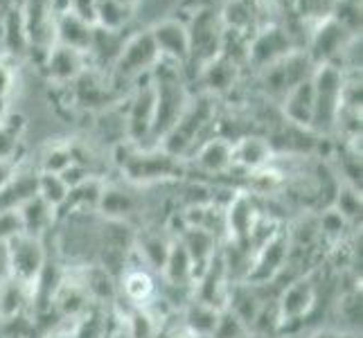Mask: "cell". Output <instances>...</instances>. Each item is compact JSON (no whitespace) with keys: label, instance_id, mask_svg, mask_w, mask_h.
Instances as JSON below:
<instances>
[{"label":"cell","instance_id":"6da1fadb","mask_svg":"<svg viewBox=\"0 0 363 338\" xmlns=\"http://www.w3.org/2000/svg\"><path fill=\"white\" fill-rule=\"evenodd\" d=\"M311 84H314V120H311V129L318 133H328L339 124V116L343 108V68L336 64L316 66L314 74H311Z\"/></svg>","mask_w":363,"mask_h":338},{"label":"cell","instance_id":"7a4b0ae2","mask_svg":"<svg viewBox=\"0 0 363 338\" xmlns=\"http://www.w3.org/2000/svg\"><path fill=\"white\" fill-rule=\"evenodd\" d=\"M215 122V104L210 97H201L196 102H190L183 111V116L177 124L160 137L162 152L172 154L174 158H183L196 147V140L203 135V131Z\"/></svg>","mask_w":363,"mask_h":338},{"label":"cell","instance_id":"3957f363","mask_svg":"<svg viewBox=\"0 0 363 338\" xmlns=\"http://www.w3.org/2000/svg\"><path fill=\"white\" fill-rule=\"evenodd\" d=\"M154 93H156V108H154V127L152 137H162L177 120L183 116V111L190 104L185 86L179 77V72L172 66H158V72L154 77Z\"/></svg>","mask_w":363,"mask_h":338},{"label":"cell","instance_id":"277c9868","mask_svg":"<svg viewBox=\"0 0 363 338\" xmlns=\"http://www.w3.org/2000/svg\"><path fill=\"white\" fill-rule=\"evenodd\" d=\"M124 176L133 183H154L165 179H177L181 174V158H174L172 154L154 149V152H145L138 149V145L131 147V152L124 154L120 160Z\"/></svg>","mask_w":363,"mask_h":338},{"label":"cell","instance_id":"5b68a950","mask_svg":"<svg viewBox=\"0 0 363 338\" xmlns=\"http://www.w3.org/2000/svg\"><path fill=\"white\" fill-rule=\"evenodd\" d=\"M289 253H291V240L284 232H275L264 246L257 248L244 282L253 286H264L271 284L273 280H278L284 273V269L289 266Z\"/></svg>","mask_w":363,"mask_h":338},{"label":"cell","instance_id":"8992f818","mask_svg":"<svg viewBox=\"0 0 363 338\" xmlns=\"http://www.w3.org/2000/svg\"><path fill=\"white\" fill-rule=\"evenodd\" d=\"M160 64V52L154 43L152 32H138L131 39L122 41L120 55L116 59V72L122 79H138L145 72L154 70Z\"/></svg>","mask_w":363,"mask_h":338},{"label":"cell","instance_id":"52a82bcc","mask_svg":"<svg viewBox=\"0 0 363 338\" xmlns=\"http://www.w3.org/2000/svg\"><path fill=\"white\" fill-rule=\"evenodd\" d=\"M7 248H9V275L32 286L48 261L43 242L39 237L21 232L14 240L7 242Z\"/></svg>","mask_w":363,"mask_h":338},{"label":"cell","instance_id":"ba28073f","mask_svg":"<svg viewBox=\"0 0 363 338\" xmlns=\"http://www.w3.org/2000/svg\"><path fill=\"white\" fill-rule=\"evenodd\" d=\"M192 25H187V36H190V59L203 61V66L210 59L221 55L223 45V23L212 9L194 11Z\"/></svg>","mask_w":363,"mask_h":338},{"label":"cell","instance_id":"9c48e42d","mask_svg":"<svg viewBox=\"0 0 363 338\" xmlns=\"http://www.w3.org/2000/svg\"><path fill=\"white\" fill-rule=\"evenodd\" d=\"M357 39L354 34H350L343 25L328 16L325 21L318 23V28L311 36V45H309V61L314 66H325V64H336V59H341L347 45Z\"/></svg>","mask_w":363,"mask_h":338},{"label":"cell","instance_id":"30bf717a","mask_svg":"<svg viewBox=\"0 0 363 338\" xmlns=\"http://www.w3.org/2000/svg\"><path fill=\"white\" fill-rule=\"evenodd\" d=\"M291 52L294 50H291V41H289V36H286V32L280 28H267L248 43L246 57L253 66L264 70L273 64H278V61H282L284 57H289Z\"/></svg>","mask_w":363,"mask_h":338},{"label":"cell","instance_id":"8fae6325","mask_svg":"<svg viewBox=\"0 0 363 338\" xmlns=\"http://www.w3.org/2000/svg\"><path fill=\"white\" fill-rule=\"evenodd\" d=\"M154 43L160 52V59H169L172 64H185L190 59V36H187V25L167 18L156 23L152 30Z\"/></svg>","mask_w":363,"mask_h":338},{"label":"cell","instance_id":"7c38bea8","mask_svg":"<svg viewBox=\"0 0 363 338\" xmlns=\"http://www.w3.org/2000/svg\"><path fill=\"white\" fill-rule=\"evenodd\" d=\"M154 108H156V93H154V84L149 81L135 91V95L131 99V106H129V116L124 120V124H127V133L133 145L152 137Z\"/></svg>","mask_w":363,"mask_h":338},{"label":"cell","instance_id":"4fadbf2b","mask_svg":"<svg viewBox=\"0 0 363 338\" xmlns=\"http://www.w3.org/2000/svg\"><path fill=\"white\" fill-rule=\"evenodd\" d=\"M275 303H278L282 327L289 322L303 320L316 303V286L309 278H296L289 286H284V291Z\"/></svg>","mask_w":363,"mask_h":338},{"label":"cell","instance_id":"5bb4252c","mask_svg":"<svg viewBox=\"0 0 363 338\" xmlns=\"http://www.w3.org/2000/svg\"><path fill=\"white\" fill-rule=\"evenodd\" d=\"M55 39L57 45H64L70 50H77V52L86 55L91 47L93 41V32H95V25L86 23L84 18L74 16L72 11H59L55 14Z\"/></svg>","mask_w":363,"mask_h":338},{"label":"cell","instance_id":"9a60e30c","mask_svg":"<svg viewBox=\"0 0 363 338\" xmlns=\"http://www.w3.org/2000/svg\"><path fill=\"white\" fill-rule=\"evenodd\" d=\"M179 242L185 246L187 255H190L192 269H194V280H199L203 275V271L210 266V261L217 255V237L203 228L187 225L183 235L179 237Z\"/></svg>","mask_w":363,"mask_h":338},{"label":"cell","instance_id":"2e32d148","mask_svg":"<svg viewBox=\"0 0 363 338\" xmlns=\"http://www.w3.org/2000/svg\"><path fill=\"white\" fill-rule=\"evenodd\" d=\"M284 118L300 129H311L314 120V84L311 77L296 84L294 89L284 95Z\"/></svg>","mask_w":363,"mask_h":338},{"label":"cell","instance_id":"e0dca14e","mask_svg":"<svg viewBox=\"0 0 363 338\" xmlns=\"http://www.w3.org/2000/svg\"><path fill=\"white\" fill-rule=\"evenodd\" d=\"M48 77L57 84H70L84 72V55L77 50H70L64 45H55L48 50L45 59Z\"/></svg>","mask_w":363,"mask_h":338},{"label":"cell","instance_id":"ac0fdd59","mask_svg":"<svg viewBox=\"0 0 363 338\" xmlns=\"http://www.w3.org/2000/svg\"><path fill=\"white\" fill-rule=\"evenodd\" d=\"M82 284L86 289L91 305H102L106 307L108 303H116L118 300V284H116V275H111L104 266H86L82 273Z\"/></svg>","mask_w":363,"mask_h":338},{"label":"cell","instance_id":"d6986e66","mask_svg":"<svg viewBox=\"0 0 363 338\" xmlns=\"http://www.w3.org/2000/svg\"><path fill=\"white\" fill-rule=\"evenodd\" d=\"M39 194V174H14L0 187V212L18 210Z\"/></svg>","mask_w":363,"mask_h":338},{"label":"cell","instance_id":"ffe728a7","mask_svg":"<svg viewBox=\"0 0 363 338\" xmlns=\"http://www.w3.org/2000/svg\"><path fill=\"white\" fill-rule=\"evenodd\" d=\"M32 309V286L16 278H9L0 282V318L30 314Z\"/></svg>","mask_w":363,"mask_h":338},{"label":"cell","instance_id":"44dd1931","mask_svg":"<svg viewBox=\"0 0 363 338\" xmlns=\"http://www.w3.org/2000/svg\"><path fill=\"white\" fill-rule=\"evenodd\" d=\"M135 208H138V201L129 190H124V187H120V185H104L102 187L97 210L102 212L108 221L129 219L135 212Z\"/></svg>","mask_w":363,"mask_h":338},{"label":"cell","instance_id":"7402d4cb","mask_svg":"<svg viewBox=\"0 0 363 338\" xmlns=\"http://www.w3.org/2000/svg\"><path fill=\"white\" fill-rule=\"evenodd\" d=\"M55 215H57V210L52 205H48L39 194L18 208L23 232L32 235V237H39V240L50 230V225L55 223Z\"/></svg>","mask_w":363,"mask_h":338},{"label":"cell","instance_id":"603a6c76","mask_svg":"<svg viewBox=\"0 0 363 338\" xmlns=\"http://www.w3.org/2000/svg\"><path fill=\"white\" fill-rule=\"evenodd\" d=\"M271 158V145L264 137L246 135L240 142L233 145V165H240L246 171L262 169Z\"/></svg>","mask_w":363,"mask_h":338},{"label":"cell","instance_id":"cb8c5ba5","mask_svg":"<svg viewBox=\"0 0 363 338\" xmlns=\"http://www.w3.org/2000/svg\"><path fill=\"white\" fill-rule=\"evenodd\" d=\"M196 165L203 171L210 174H221L233 167V142L226 137H212L206 140L196 152Z\"/></svg>","mask_w":363,"mask_h":338},{"label":"cell","instance_id":"d4e9b609","mask_svg":"<svg viewBox=\"0 0 363 338\" xmlns=\"http://www.w3.org/2000/svg\"><path fill=\"white\" fill-rule=\"evenodd\" d=\"M162 275L169 286L174 289H187L194 282V269H192V259L187 255L185 246L177 240L172 242L169 255L165 261V269H162Z\"/></svg>","mask_w":363,"mask_h":338},{"label":"cell","instance_id":"484cf974","mask_svg":"<svg viewBox=\"0 0 363 338\" xmlns=\"http://www.w3.org/2000/svg\"><path fill=\"white\" fill-rule=\"evenodd\" d=\"M219 311L221 309H217V307H210L206 303L192 300V303L185 307V314H183L187 336H192V338H210L212 332H215V327H217Z\"/></svg>","mask_w":363,"mask_h":338},{"label":"cell","instance_id":"4316f807","mask_svg":"<svg viewBox=\"0 0 363 338\" xmlns=\"http://www.w3.org/2000/svg\"><path fill=\"white\" fill-rule=\"evenodd\" d=\"M72 84H74V99H77L79 106H84V108H102V106H108V102H111V91H108V86L104 81L97 79V74L84 70Z\"/></svg>","mask_w":363,"mask_h":338},{"label":"cell","instance_id":"83f0119b","mask_svg":"<svg viewBox=\"0 0 363 338\" xmlns=\"http://www.w3.org/2000/svg\"><path fill=\"white\" fill-rule=\"evenodd\" d=\"M237 64L226 55H217L203 66V81L210 93H226L235 86Z\"/></svg>","mask_w":363,"mask_h":338},{"label":"cell","instance_id":"f1b7e54d","mask_svg":"<svg viewBox=\"0 0 363 338\" xmlns=\"http://www.w3.org/2000/svg\"><path fill=\"white\" fill-rule=\"evenodd\" d=\"M133 246H135L138 255H140L145 266L162 273V269H165V261H167V255H169V248H172V242L167 240L165 235L145 232V235L138 237V242Z\"/></svg>","mask_w":363,"mask_h":338},{"label":"cell","instance_id":"f546056e","mask_svg":"<svg viewBox=\"0 0 363 338\" xmlns=\"http://www.w3.org/2000/svg\"><path fill=\"white\" fill-rule=\"evenodd\" d=\"M131 18V7L127 0H97L95 28L120 32Z\"/></svg>","mask_w":363,"mask_h":338},{"label":"cell","instance_id":"4dcf8cb0","mask_svg":"<svg viewBox=\"0 0 363 338\" xmlns=\"http://www.w3.org/2000/svg\"><path fill=\"white\" fill-rule=\"evenodd\" d=\"M122 293L129 300L133 307H143L154 293V280L145 269H133V271H124V280H122Z\"/></svg>","mask_w":363,"mask_h":338},{"label":"cell","instance_id":"1f68e13d","mask_svg":"<svg viewBox=\"0 0 363 338\" xmlns=\"http://www.w3.org/2000/svg\"><path fill=\"white\" fill-rule=\"evenodd\" d=\"M106 336V309L102 305H89V309L74 318L70 338H104Z\"/></svg>","mask_w":363,"mask_h":338},{"label":"cell","instance_id":"d6a6232c","mask_svg":"<svg viewBox=\"0 0 363 338\" xmlns=\"http://www.w3.org/2000/svg\"><path fill=\"white\" fill-rule=\"evenodd\" d=\"M23 129H25V118L18 116V113H9L5 120H0V160L14 162Z\"/></svg>","mask_w":363,"mask_h":338},{"label":"cell","instance_id":"836d02e7","mask_svg":"<svg viewBox=\"0 0 363 338\" xmlns=\"http://www.w3.org/2000/svg\"><path fill=\"white\" fill-rule=\"evenodd\" d=\"M124 320L129 338H158L160 334V320L145 307H133Z\"/></svg>","mask_w":363,"mask_h":338},{"label":"cell","instance_id":"e575fe53","mask_svg":"<svg viewBox=\"0 0 363 338\" xmlns=\"http://www.w3.org/2000/svg\"><path fill=\"white\" fill-rule=\"evenodd\" d=\"M68 194H70L68 185L61 181L59 174H48V171L39 174V196L48 205H52L59 212L61 205L66 203Z\"/></svg>","mask_w":363,"mask_h":338},{"label":"cell","instance_id":"d590c367","mask_svg":"<svg viewBox=\"0 0 363 338\" xmlns=\"http://www.w3.org/2000/svg\"><path fill=\"white\" fill-rule=\"evenodd\" d=\"M210 338H250V332L246 325L237 318L230 309L223 307L219 311V320H217V327L212 332Z\"/></svg>","mask_w":363,"mask_h":338},{"label":"cell","instance_id":"8d00e7d4","mask_svg":"<svg viewBox=\"0 0 363 338\" xmlns=\"http://www.w3.org/2000/svg\"><path fill=\"white\" fill-rule=\"evenodd\" d=\"M334 205V210L347 221H354L361 217V194L357 192V187H339Z\"/></svg>","mask_w":363,"mask_h":338},{"label":"cell","instance_id":"74e56055","mask_svg":"<svg viewBox=\"0 0 363 338\" xmlns=\"http://www.w3.org/2000/svg\"><path fill=\"white\" fill-rule=\"evenodd\" d=\"M0 338H32V316L18 314L0 318Z\"/></svg>","mask_w":363,"mask_h":338},{"label":"cell","instance_id":"f35d334b","mask_svg":"<svg viewBox=\"0 0 363 338\" xmlns=\"http://www.w3.org/2000/svg\"><path fill=\"white\" fill-rule=\"evenodd\" d=\"M72 165V154H70V147H52L50 152L43 156V162H41V171H48V174H61L66 167Z\"/></svg>","mask_w":363,"mask_h":338},{"label":"cell","instance_id":"ab89813d","mask_svg":"<svg viewBox=\"0 0 363 338\" xmlns=\"http://www.w3.org/2000/svg\"><path fill=\"white\" fill-rule=\"evenodd\" d=\"M347 223H350V221L343 219L334 208H332V210H325V212H323V217H320V221H318V232L325 235V237H330V240H341V235L345 232Z\"/></svg>","mask_w":363,"mask_h":338},{"label":"cell","instance_id":"60d3db41","mask_svg":"<svg viewBox=\"0 0 363 338\" xmlns=\"http://www.w3.org/2000/svg\"><path fill=\"white\" fill-rule=\"evenodd\" d=\"M23 232V223L18 217V210H3L0 212V244H7L16 235Z\"/></svg>","mask_w":363,"mask_h":338},{"label":"cell","instance_id":"b9f144b4","mask_svg":"<svg viewBox=\"0 0 363 338\" xmlns=\"http://www.w3.org/2000/svg\"><path fill=\"white\" fill-rule=\"evenodd\" d=\"M61 181L68 185V190H74V187H79L82 183H86L89 179H93V171L84 165H77V162H72L70 167H66L64 171L59 174Z\"/></svg>","mask_w":363,"mask_h":338},{"label":"cell","instance_id":"7bdbcfd3","mask_svg":"<svg viewBox=\"0 0 363 338\" xmlns=\"http://www.w3.org/2000/svg\"><path fill=\"white\" fill-rule=\"evenodd\" d=\"M95 9H97V0H70L68 3V11H72L74 16L84 18L91 25H95Z\"/></svg>","mask_w":363,"mask_h":338},{"label":"cell","instance_id":"ee69618b","mask_svg":"<svg viewBox=\"0 0 363 338\" xmlns=\"http://www.w3.org/2000/svg\"><path fill=\"white\" fill-rule=\"evenodd\" d=\"M11 84H14V77H11V72L7 70V66L0 64V104H3L5 97L9 95Z\"/></svg>","mask_w":363,"mask_h":338},{"label":"cell","instance_id":"f6af8a7d","mask_svg":"<svg viewBox=\"0 0 363 338\" xmlns=\"http://www.w3.org/2000/svg\"><path fill=\"white\" fill-rule=\"evenodd\" d=\"M9 278V248L7 244H0V282Z\"/></svg>","mask_w":363,"mask_h":338},{"label":"cell","instance_id":"bcb514c9","mask_svg":"<svg viewBox=\"0 0 363 338\" xmlns=\"http://www.w3.org/2000/svg\"><path fill=\"white\" fill-rule=\"evenodd\" d=\"M14 162H9V160H0V187H3L11 176H14Z\"/></svg>","mask_w":363,"mask_h":338},{"label":"cell","instance_id":"7dc6e473","mask_svg":"<svg viewBox=\"0 0 363 338\" xmlns=\"http://www.w3.org/2000/svg\"><path fill=\"white\" fill-rule=\"evenodd\" d=\"M314 338H357L354 334H347V332H336V329H325L314 334Z\"/></svg>","mask_w":363,"mask_h":338},{"label":"cell","instance_id":"c3c4849f","mask_svg":"<svg viewBox=\"0 0 363 338\" xmlns=\"http://www.w3.org/2000/svg\"><path fill=\"white\" fill-rule=\"evenodd\" d=\"M68 3H70V0H52L55 14H59V11H66V9H68Z\"/></svg>","mask_w":363,"mask_h":338},{"label":"cell","instance_id":"681fc988","mask_svg":"<svg viewBox=\"0 0 363 338\" xmlns=\"http://www.w3.org/2000/svg\"><path fill=\"white\" fill-rule=\"evenodd\" d=\"M172 338H192V336H187V334H174Z\"/></svg>","mask_w":363,"mask_h":338}]
</instances>
